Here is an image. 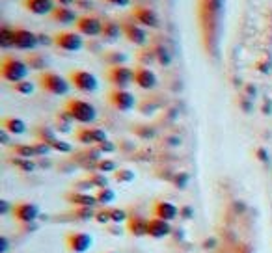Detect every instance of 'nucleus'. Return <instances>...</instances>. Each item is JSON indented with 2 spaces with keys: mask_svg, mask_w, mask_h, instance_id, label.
Masks as SVG:
<instances>
[{
  "mask_svg": "<svg viewBox=\"0 0 272 253\" xmlns=\"http://www.w3.org/2000/svg\"><path fill=\"white\" fill-rule=\"evenodd\" d=\"M121 34H123V28H121V24H119L118 21H114V19H105V21H103L101 39L105 43H116Z\"/></svg>",
  "mask_w": 272,
  "mask_h": 253,
  "instance_id": "obj_20",
  "label": "nucleus"
},
{
  "mask_svg": "<svg viewBox=\"0 0 272 253\" xmlns=\"http://www.w3.org/2000/svg\"><path fill=\"white\" fill-rule=\"evenodd\" d=\"M0 45L2 48H13V28L10 26L0 28Z\"/></svg>",
  "mask_w": 272,
  "mask_h": 253,
  "instance_id": "obj_29",
  "label": "nucleus"
},
{
  "mask_svg": "<svg viewBox=\"0 0 272 253\" xmlns=\"http://www.w3.org/2000/svg\"><path fill=\"white\" fill-rule=\"evenodd\" d=\"M77 0H56V4L58 6H71V4H75Z\"/></svg>",
  "mask_w": 272,
  "mask_h": 253,
  "instance_id": "obj_41",
  "label": "nucleus"
},
{
  "mask_svg": "<svg viewBox=\"0 0 272 253\" xmlns=\"http://www.w3.org/2000/svg\"><path fill=\"white\" fill-rule=\"evenodd\" d=\"M121 28H123V35L127 37V41L136 45V47H144L148 43L149 35L148 30L140 26L138 23H130V21H125L121 23Z\"/></svg>",
  "mask_w": 272,
  "mask_h": 253,
  "instance_id": "obj_12",
  "label": "nucleus"
},
{
  "mask_svg": "<svg viewBox=\"0 0 272 253\" xmlns=\"http://www.w3.org/2000/svg\"><path fill=\"white\" fill-rule=\"evenodd\" d=\"M0 212H2V214H6L8 212V201L6 199H2V211Z\"/></svg>",
  "mask_w": 272,
  "mask_h": 253,
  "instance_id": "obj_43",
  "label": "nucleus"
},
{
  "mask_svg": "<svg viewBox=\"0 0 272 253\" xmlns=\"http://www.w3.org/2000/svg\"><path fill=\"white\" fill-rule=\"evenodd\" d=\"M69 82L77 91L80 93H94L99 88V80L94 73H89L86 69H73L69 73Z\"/></svg>",
  "mask_w": 272,
  "mask_h": 253,
  "instance_id": "obj_4",
  "label": "nucleus"
},
{
  "mask_svg": "<svg viewBox=\"0 0 272 253\" xmlns=\"http://www.w3.org/2000/svg\"><path fill=\"white\" fill-rule=\"evenodd\" d=\"M13 155L19 157V159H34V157H37L34 143L32 145H28V143H17V145H13Z\"/></svg>",
  "mask_w": 272,
  "mask_h": 253,
  "instance_id": "obj_24",
  "label": "nucleus"
},
{
  "mask_svg": "<svg viewBox=\"0 0 272 253\" xmlns=\"http://www.w3.org/2000/svg\"><path fill=\"white\" fill-rule=\"evenodd\" d=\"M58 6L56 0H23V8L32 15H51Z\"/></svg>",
  "mask_w": 272,
  "mask_h": 253,
  "instance_id": "obj_16",
  "label": "nucleus"
},
{
  "mask_svg": "<svg viewBox=\"0 0 272 253\" xmlns=\"http://www.w3.org/2000/svg\"><path fill=\"white\" fill-rule=\"evenodd\" d=\"M0 136H2V138H0V140H2V143H4V145H8V143H10V132H8V130H4V129H2V132H0Z\"/></svg>",
  "mask_w": 272,
  "mask_h": 253,
  "instance_id": "obj_40",
  "label": "nucleus"
},
{
  "mask_svg": "<svg viewBox=\"0 0 272 253\" xmlns=\"http://www.w3.org/2000/svg\"><path fill=\"white\" fill-rule=\"evenodd\" d=\"M136 173L132 170H129V168H119V170H116V173H114V179L118 181V183H132L134 181Z\"/></svg>",
  "mask_w": 272,
  "mask_h": 253,
  "instance_id": "obj_28",
  "label": "nucleus"
},
{
  "mask_svg": "<svg viewBox=\"0 0 272 253\" xmlns=\"http://www.w3.org/2000/svg\"><path fill=\"white\" fill-rule=\"evenodd\" d=\"M54 47H58L60 50L65 53H78L84 48V37L78 32H71V30H65V32H58L53 35Z\"/></svg>",
  "mask_w": 272,
  "mask_h": 253,
  "instance_id": "obj_5",
  "label": "nucleus"
},
{
  "mask_svg": "<svg viewBox=\"0 0 272 253\" xmlns=\"http://www.w3.org/2000/svg\"><path fill=\"white\" fill-rule=\"evenodd\" d=\"M39 45L37 34L28 28H13V48L17 50H34Z\"/></svg>",
  "mask_w": 272,
  "mask_h": 253,
  "instance_id": "obj_11",
  "label": "nucleus"
},
{
  "mask_svg": "<svg viewBox=\"0 0 272 253\" xmlns=\"http://www.w3.org/2000/svg\"><path fill=\"white\" fill-rule=\"evenodd\" d=\"M65 246L71 253H86L94 246V236L86 231H69L65 235Z\"/></svg>",
  "mask_w": 272,
  "mask_h": 253,
  "instance_id": "obj_7",
  "label": "nucleus"
},
{
  "mask_svg": "<svg viewBox=\"0 0 272 253\" xmlns=\"http://www.w3.org/2000/svg\"><path fill=\"white\" fill-rule=\"evenodd\" d=\"M26 64H28L30 69H36V71H47V60L45 56L41 54H36V53H30L28 58H26Z\"/></svg>",
  "mask_w": 272,
  "mask_h": 253,
  "instance_id": "obj_26",
  "label": "nucleus"
},
{
  "mask_svg": "<svg viewBox=\"0 0 272 253\" xmlns=\"http://www.w3.org/2000/svg\"><path fill=\"white\" fill-rule=\"evenodd\" d=\"M64 110L71 116L75 123L92 125L95 119H97V108H95L89 100L77 99V97H73V99L67 100Z\"/></svg>",
  "mask_w": 272,
  "mask_h": 253,
  "instance_id": "obj_2",
  "label": "nucleus"
},
{
  "mask_svg": "<svg viewBox=\"0 0 272 253\" xmlns=\"http://www.w3.org/2000/svg\"><path fill=\"white\" fill-rule=\"evenodd\" d=\"M108 214H110V224H119V222H127L129 220V216H127V212L123 209H110Z\"/></svg>",
  "mask_w": 272,
  "mask_h": 253,
  "instance_id": "obj_35",
  "label": "nucleus"
},
{
  "mask_svg": "<svg viewBox=\"0 0 272 253\" xmlns=\"http://www.w3.org/2000/svg\"><path fill=\"white\" fill-rule=\"evenodd\" d=\"M34 147H36V153L37 157H43V155H49L53 149H51V145L49 143H45V141H39L37 140L36 143H34Z\"/></svg>",
  "mask_w": 272,
  "mask_h": 253,
  "instance_id": "obj_36",
  "label": "nucleus"
},
{
  "mask_svg": "<svg viewBox=\"0 0 272 253\" xmlns=\"http://www.w3.org/2000/svg\"><path fill=\"white\" fill-rule=\"evenodd\" d=\"M116 170H118V166H116V162L110 159H101L95 162V171H99V173H116Z\"/></svg>",
  "mask_w": 272,
  "mask_h": 253,
  "instance_id": "obj_27",
  "label": "nucleus"
},
{
  "mask_svg": "<svg viewBox=\"0 0 272 253\" xmlns=\"http://www.w3.org/2000/svg\"><path fill=\"white\" fill-rule=\"evenodd\" d=\"M49 145H51V149H53V151H60V153H71V151H73L71 143L60 140V138H54V140L51 141Z\"/></svg>",
  "mask_w": 272,
  "mask_h": 253,
  "instance_id": "obj_34",
  "label": "nucleus"
},
{
  "mask_svg": "<svg viewBox=\"0 0 272 253\" xmlns=\"http://www.w3.org/2000/svg\"><path fill=\"white\" fill-rule=\"evenodd\" d=\"M75 136H77V141H80L82 145H95V147L108 140L107 132L99 127H82L77 130Z\"/></svg>",
  "mask_w": 272,
  "mask_h": 253,
  "instance_id": "obj_13",
  "label": "nucleus"
},
{
  "mask_svg": "<svg viewBox=\"0 0 272 253\" xmlns=\"http://www.w3.org/2000/svg\"><path fill=\"white\" fill-rule=\"evenodd\" d=\"M0 240H2V253H6L8 251V238L6 236H2Z\"/></svg>",
  "mask_w": 272,
  "mask_h": 253,
  "instance_id": "obj_42",
  "label": "nucleus"
},
{
  "mask_svg": "<svg viewBox=\"0 0 272 253\" xmlns=\"http://www.w3.org/2000/svg\"><path fill=\"white\" fill-rule=\"evenodd\" d=\"M95 197H97V203L99 205H110V203H114L116 201V192H114L112 188H99L97 192H95Z\"/></svg>",
  "mask_w": 272,
  "mask_h": 253,
  "instance_id": "obj_25",
  "label": "nucleus"
},
{
  "mask_svg": "<svg viewBox=\"0 0 272 253\" xmlns=\"http://www.w3.org/2000/svg\"><path fill=\"white\" fill-rule=\"evenodd\" d=\"M12 214L19 224H34L39 218V207L32 201H19L12 207Z\"/></svg>",
  "mask_w": 272,
  "mask_h": 253,
  "instance_id": "obj_8",
  "label": "nucleus"
},
{
  "mask_svg": "<svg viewBox=\"0 0 272 253\" xmlns=\"http://www.w3.org/2000/svg\"><path fill=\"white\" fill-rule=\"evenodd\" d=\"M37 84L45 93L56 95V97H64L73 88L69 78L62 77L60 73H54V71H43L41 75L37 77Z\"/></svg>",
  "mask_w": 272,
  "mask_h": 253,
  "instance_id": "obj_1",
  "label": "nucleus"
},
{
  "mask_svg": "<svg viewBox=\"0 0 272 253\" xmlns=\"http://www.w3.org/2000/svg\"><path fill=\"white\" fill-rule=\"evenodd\" d=\"M108 103L119 110V112H130L134 110L136 106V97L130 93L129 89H116L114 88L110 93H108Z\"/></svg>",
  "mask_w": 272,
  "mask_h": 253,
  "instance_id": "obj_9",
  "label": "nucleus"
},
{
  "mask_svg": "<svg viewBox=\"0 0 272 253\" xmlns=\"http://www.w3.org/2000/svg\"><path fill=\"white\" fill-rule=\"evenodd\" d=\"M170 235H172V222L155 218V216L151 220H148V236L149 238L160 240V238H166V236H170Z\"/></svg>",
  "mask_w": 272,
  "mask_h": 253,
  "instance_id": "obj_18",
  "label": "nucleus"
},
{
  "mask_svg": "<svg viewBox=\"0 0 272 253\" xmlns=\"http://www.w3.org/2000/svg\"><path fill=\"white\" fill-rule=\"evenodd\" d=\"M153 216L155 218H160V220H166V222H173V220L179 216V209L175 205H173L172 201H155L153 203Z\"/></svg>",
  "mask_w": 272,
  "mask_h": 253,
  "instance_id": "obj_17",
  "label": "nucleus"
},
{
  "mask_svg": "<svg viewBox=\"0 0 272 253\" xmlns=\"http://www.w3.org/2000/svg\"><path fill=\"white\" fill-rule=\"evenodd\" d=\"M51 17H53L54 23L64 24V26L77 24V21H78L77 12H75L71 6H56L54 8V12L51 13Z\"/></svg>",
  "mask_w": 272,
  "mask_h": 253,
  "instance_id": "obj_19",
  "label": "nucleus"
},
{
  "mask_svg": "<svg viewBox=\"0 0 272 253\" xmlns=\"http://www.w3.org/2000/svg\"><path fill=\"white\" fill-rule=\"evenodd\" d=\"M2 129L8 130L13 136H21L26 132V123L21 118H4L2 119Z\"/></svg>",
  "mask_w": 272,
  "mask_h": 253,
  "instance_id": "obj_22",
  "label": "nucleus"
},
{
  "mask_svg": "<svg viewBox=\"0 0 272 253\" xmlns=\"http://www.w3.org/2000/svg\"><path fill=\"white\" fill-rule=\"evenodd\" d=\"M97 149H99L101 153H114V151H116V145H114L110 140H107V141H103L101 145H97Z\"/></svg>",
  "mask_w": 272,
  "mask_h": 253,
  "instance_id": "obj_37",
  "label": "nucleus"
},
{
  "mask_svg": "<svg viewBox=\"0 0 272 253\" xmlns=\"http://www.w3.org/2000/svg\"><path fill=\"white\" fill-rule=\"evenodd\" d=\"M105 60H107V64L110 65V67H114V65H125V62H127V54L112 50V53L105 54Z\"/></svg>",
  "mask_w": 272,
  "mask_h": 253,
  "instance_id": "obj_30",
  "label": "nucleus"
},
{
  "mask_svg": "<svg viewBox=\"0 0 272 253\" xmlns=\"http://www.w3.org/2000/svg\"><path fill=\"white\" fill-rule=\"evenodd\" d=\"M132 19H134L140 26H144V28H159L160 26V19L153 8L134 6L132 8Z\"/></svg>",
  "mask_w": 272,
  "mask_h": 253,
  "instance_id": "obj_14",
  "label": "nucleus"
},
{
  "mask_svg": "<svg viewBox=\"0 0 272 253\" xmlns=\"http://www.w3.org/2000/svg\"><path fill=\"white\" fill-rule=\"evenodd\" d=\"M107 78L116 89H127L130 84H134V69L127 65H114L107 71Z\"/></svg>",
  "mask_w": 272,
  "mask_h": 253,
  "instance_id": "obj_6",
  "label": "nucleus"
},
{
  "mask_svg": "<svg viewBox=\"0 0 272 253\" xmlns=\"http://www.w3.org/2000/svg\"><path fill=\"white\" fill-rule=\"evenodd\" d=\"M88 181L92 183V186L94 188H107L108 186V181H107V175L105 173H99V171H95V173H92V175L88 177Z\"/></svg>",
  "mask_w": 272,
  "mask_h": 253,
  "instance_id": "obj_31",
  "label": "nucleus"
},
{
  "mask_svg": "<svg viewBox=\"0 0 272 253\" xmlns=\"http://www.w3.org/2000/svg\"><path fill=\"white\" fill-rule=\"evenodd\" d=\"M105 2L114 8H129L130 6V0H105Z\"/></svg>",
  "mask_w": 272,
  "mask_h": 253,
  "instance_id": "obj_38",
  "label": "nucleus"
},
{
  "mask_svg": "<svg viewBox=\"0 0 272 253\" xmlns=\"http://www.w3.org/2000/svg\"><path fill=\"white\" fill-rule=\"evenodd\" d=\"M77 32L86 37H97L103 32V19L97 15H80L77 21Z\"/></svg>",
  "mask_w": 272,
  "mask_h": 253,
  "instance_id": "obj_10",
  "label": "nucleus"
},
{
  "mask_svg": "<svg viewBox=\"0 0 272 253\" xmlns=\"http://www.w3.org/2000/svg\"><path fill=\"white\" fill-rule=\"evenodd\" d=\"M13 89H15L19 95H30V93H34V84L26 78V80H21V82L13 84Z\"/></svg>",
  "mask_w": 272,
  "mask_h": 253,
  "instance_id": "obj_33",
  "label": "nucleus"
},
{
  "mask_svg": "<svg viewBox=\"0 0 272 253\" xmlns=\"http://www.w3.org/2000/svg\"><path fill=\"white\" fill-rule=\"evenodd\" d=\"M12 162L17 166L21 171H34L36 170V162H34L32 159H19V157H15Z\"/></svg>",
  "mask_w": 272,
  "mask_h": 253,
  "instance_id": "obj_32",
  "label": "nucleus"
},
{
  "mask_svg": "<svg viewBox=\"0 0 272 253\" xmlns=\"http://www.w3.org/2000/svg\"><path fill=\"white\" fill-rule=\"evenodd\" d=\"M103 253H116V251H103Z\"/></svg>",
  "mask_w": 272,
  "mask_h": 253,
  "instance_id": "obj_44",
  "label": "nucleus"
},
{
  "mask_svg": "<svg viewBox=\"0 0 272 253\" xmlns=\"http://www.w3.org/2000/svg\"><path fill=\"white\" fill-rule=\"evenodd\" d=\"M134 84L140 89H153L157 88L159 78L153 69H149L146 65H138V67H134Z\"/></svg>",
  "mask_w": 272,
  "mask_h": 253,
  "instance_id": "obj_15",
  "label": "nucleus"
},
{
  "mask_svg": "<svg viewBox=\"0 0 272 253\" xmlns=\"http://www.w3.org/2000/svg\"><path fill=\"white\" fill-rule=\"evenodd\" d=\"M65 199L69 201L71 205L78 207V209H92L94 205H97V197H95V194H89V192H78V190H75V192H71V194H67Z\"/></svg>",
  "mask_w": 272,
  "mask_h": 253,
  "instance_id": "obj_21",
  "label": "nucleus"
},
{
  "mask_svg": "<svg viewBox=\"0 0 272 253\" xmlns=\"http://www.w3.org/2000/svg\"><path fill=\"white\" fill-rule=\"evenodd\" d=\"M95 220H97V222H101V224H110V214H108V211H103V212H99V214L95 216Z\"/></svg>",
  "mask_w": 272,
  "mask_h": 253,
  "instance_id": "obj_39",
  "label": "nucleus"
},
{
  "mask_svg": "<svg viewBox=\"0 0 272 253\" xmlns=\"http://www.w3.org/2000/svg\"><path fill=\"white\" fill-rule=\"evenodd\" d=\"M127 231L134 236H148V220L142 216H134V218L127 220Z\"/></svg>",
  "mask_w": 272,
  "mask_h": 253,
  "instance_id": "obj_23",
  "label": "nucleus"
},
{
  "mask_svg": "<svg viewBox=\"0 0 272 253\" xmlns=\"http://www.w3.org/2000/svg\"><path fill=\"white\" fill-rule=\"evenodd\" d=\"M30 73V67L26 60H19L15 56H4L0 64V75L6 82L17 84L21 80H26Z\"/></svg>",
  "mask_w": 272,
  "mask_h": 253,
  "instance_id": "obj_3",
  "label": "nucleus"
}]
</instances>
